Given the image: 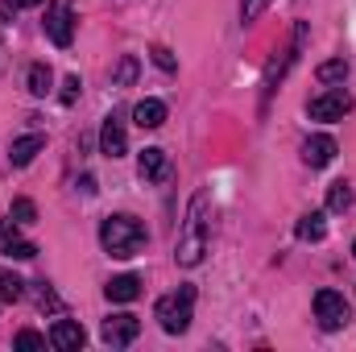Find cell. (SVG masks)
Here are the masks:
<instances>
[{
	"label": "cell",
	"mask_w": 356,
	"mask_h": 352,
	"mask_svg": "<svg viewBox=\"0 0 356 352\" xmlns=\"http://www.w3.org/2000/svg\"><path fill=\"white\" fill-rule=\"evenodd\" d=\"M348 112H353V95L344 88H327L323 95H315L307 104V116L311 120H344Z\"/></svg>",
	"instance_id": "cell-7"
},
{
	"label": "cell",
	"mask_w": 356,
	"mask_h": 352,
	"mask_svg": "<svg viewBox=\"0 0 356 352\" xmlns=\"http://www.w3.org/2000/svg\"><path fill=\"white\" fill-rule=\"evenodd\" d=\"M353 253H356V245H353Z\"/></svg>",
	"instance_id": "cell-30"
},
{
	"label": "cell",
	"mask_w": 356,
	"mask_h": 352,
	"mask_svg": "<svg viewBox=\"0 0 356 352\" xmlns=\"http://www.w3.org/2000/svg\"><path fill=\"white\" fill-rule=\"evenodd\" d=\"M133 120H137L141 129H162V125H166V104H162V99H141V104L133 108Z\"/></svg>",
	"instance_id": "cell-16"
},
{
	"label": "cell",
	"mask_w": 356,
	"mask_h": 352,
	"mask_svg": "<svg viewBox=\"0 0 356 352\" xmlns=\"http://www.w3.org/2000/svg\"><path fill=\"white\" fill-rule=\"evenodd\" d=\"M336 154H340V145L327 137V133H319V137H307V145H302V162L307 166H332L336 162Z\"/></svg>",
	"instance_id": "cell-11"
},
{
	"label": "cell",
	"mask_w": 356,
	"mask_h": 352,
	"mask_svg": "<svg viewBox=\"0 0 356 352\" xmlns=\"http://www.w3.org/2000/svg\"><path fill=\"white\" fill-rule=\"evenodd\" d=\"M315 319H319L323 332H340V328H348L353 311H348L344 294H336V290H319V294H315Z\"/></svg>",
	"instance_id": "cell-5"
},
{
	"label": "cell",
	"mask_w": 356,
	"mask_h": 352,
	"mask_svg": "<svg viewBox=\"0 0 356 352\" xmlns=\"http://www.w3.org/2000/svg\"><path fill=\"white\" fill-rule=\"evenodd\" d=\"M13 8H33V4H42V0H8Z\"/></svg>",
	"instance_id": "cell-29"
},
{
	"label": "cell",
	"mask_w": 356,
	"mask_h": 352,
	"mask_svg": "<svg viewBox=\"0 0 356 352\" xmlns=\"http://www.w3.org/2000/svg\"><path fill=\"white\" fill-rule=\"evenodd\" d=\"M137 170H141L145 182H166V178L175 175V170H170L166 150H145V154H141V162H137Z\"/></svg>",
	"instance_id": "cell-12"
},
{
	"label": "cell",
	"mask_w": 356,
	"mask_h": 352,
	"mask_svg": "<svg viewBox=\"0 0 356 352\" xmlns=\"http://www.w3.org/2000/svg\"><path fill=\"white\" fill-rule=\"evenodd\" d=\"M137 71H141V67H137V58H133V54H124V58L116 63V71H112V83H116V88H133V83H137Z\"/></svg>",
	"instance_id": "cell-19"
},
{
	"label": "cell",
	"mask_w": 356,
	"mask_h": 352,
	"mask_svg": "<svg viewBox=\"0 0 356 352\" xmlns=\"http://www.w3.org/2000/svg\"><path fill=\"white\" fill-rule=\"evenodd\" d=\"M315 79H319L323 88H332V83H344V79H348V63H344V58H332V63H323V67L315 71Z\"/></svg>",
	"instance_id": "cell-18"
},
{
	"label": "cell",
	"mask_w": 356,
	"mask_h": 352,
	"mask_svg": "<svg viewBox=\"0 0 356 352\" xmlns=\"http://www.w3.org/2000/svg\"><path fill=\"white\" fill-rule=\"evenodd\" d=\"M124 150H129V133H124L120 116H108L104 129H99V154H108V158H124Z\"/></svg>",
	"instance_id": "cell-10"
},
{
	"label": "cell",
	"mask_w": 356,
	"mask_h": 352,
	"mask_svg": "<svg viewBox=\"0 0 356 352\" xmlns=\"http://www.w3.org/2000/svg\"><path fill=\"white\" fill-rule=\"evenodd\" d=\"M42 150H46V137H42V133L17 137V141H13V150H8V162H13V166H29Z\"/></svg>",
	"instance_id": "cell-14"
},
{
	"label": "cell",
	"mask_w": 356,
	"mask_h": 352,
	"mask_svg": "<svg viewBox=\"0 0 356 352\" xmlns=\"http://www.w3.org/2000/svg\"><path fill=\"white\" fill-rule=\"evenodd\" d=\"M83 328L75 323V319H58L54 328H50V344L54 349H63V352H75V349H83Z\"/></svg>",
	"instance_id": "cell-13"
},
{
	"label": "cell",
	"mask_w": 356,
	"mask_h": 352,
	"mask_svg": "<svg viewBox=\"0 0 356 352\" xmlns=\"http://www.w3.org/2000/svg\"><path fill=\"white\" fill-rule=\"evenodd\" d=\"M21 294H25V282H21L17 273H0V298H4V303H17Z\"/></svg>",
	"instance_id": "cell-23"
},
{
	"label": "cell",
	"mask_w": 356,
	"mask_h": 352,
	"mask_svg": "<svg viewBox=\"0 0 356 352\" xmlns=\"http://www.w3.org/2000/svg\"><path fill=\"white\" fill-rule=\"evenodd\" d=\"M137 332H141V319L137 315H112V319H104V328H99V340L108 344V349H124V344H133L137 340Z\"/></svg>",
	"instance_id": "cell-8"
},
{
	"label": "cell",
	"mask_w": 356,
	"mask_h": 352,
	"mask_svg": "<svg viewBox=\"0 0 356 352\" xmlns=\"http://www.w3.org/2000/svg\"><path fill=\"white\" fill-rule=\"evenodd\" d=\"M154 319L162 323V332L182 336V332L191 328V319H195V286H178L175 294L158 298V307H154Z\"/></svg>",
	"instance_id": "cell-3"
},
{
	"label": "cell",
	"mask_w": 356,
	"mask_h": 352,
	"mask_svg": "<svg viewBox=\"0 0 356 352\" xmlns=\"http://www.w3.org/2000/svg\"><path fill=\"white\" fill-rule=\"evenodd\" d=\"M145 241H149V232H145V224L137 216H108L99 224V245L112 257H133Z\"/></svg>",
	"instance_id": "cell-1"
},
{
	"label": "cell",
	"mask_w": 356,
	"mask_h": 352,
	"mask_svg": "<svg viewBox=\"0 0 356 352\" xmlns=\"http://www.w3.org/2000/svg\"><path fill=\"white\" fill-rule=\"evenodd\" d=\"M46 33H50V42L54 46H71V38H75V0H50V8H46Z\"/></svg>",
	"instance_id": "cell-6"
},
{
	"label": "cell",
	"mask_w": 356,
	"mask_h": 352,
	"mask_svg": "<svg viewBox=\"0 0 356 352\" xmlns=\"http://www.w3.org/2000/svg\"><path fill=\"white\" fill-rule=\"evenodd\" d=\"M294 237L298 241H323L327 237V224H323V211H307L298 224H294Z\"/></svg>",
	"instance_id": "cell-17"
},
{
	"label": "cell",
	"mask_w": 356,
	"mask_h": 352,
	"mask_svg": "<svg viewBox=\"0 0 356 352\" xmlns=\"http://www.w3.org/2000/svg\"><path fill=\"white\" fill-rule=\"evenodd\" d=\"M149 54H154V63H158V67H162V71H178L175 54H170V50H166V46H154V50H149Z\"/></svg>",
	"instance_id": "cell-27"
},
{
	"label": "cell",
	"mask_w": 356,
	"mask_h": 352,
	"mask_svg": "<svg viewBox=\"0 0 356 352\" xmlns=\"http://www.w3.org/2000/svg\"><path fill=\"white\" fill-rule=\"evenodd\" d=\"M13 349H21V352H33V349H46V336H38V332H17V340H13Z\"/></svg>",
	"instance_id": "cell-25"
},
{
	"label": "cell",
	"mask_w": 356,
	"mask_h": 352,
	"mask_svg": "<svg viewBox=\"0 0 356 352\" xmlns=\"http://www.w3.org/2000/svg\"><path fill=\"white\" fill-rule=\"evenodd\" d=\"M104 294H108V303H133L141 294V278L137 273H120V278H112L104 286Z\"/></svg>",
	"instance_id": "cell-15"
},
{
	"label": "cell",
	"mask_w": 356,
	"mask_h": 352,
	"mask_svg": "<svg viewBox=\"0 0 356 352\" xmlns=\"http://www.w3.org/2000/svg\"><path fill=\"white\" fill-rule=\"evenodd\" d=\"M50 83H54L50 67H46V63H33V67H29V91H33V95H46Z\"/></svg>",
	"instance_id": "cell-21"
},
{
	"label": "cell",
	"mask_w": 356,
	"mask_h": 352,
	"mask_svg": "<svg viewBox=\"0 0 356 352\" xmlns=\"http://www.w3.org/2000/svg\"><path fill=\"white\" fill-rule=\"evenodd\" d=\"M17 224H33L38 220V207H33V199H13V211H8Z\"/></svg>",
	"instance_id": "cell-24"
},
{
	"label": "cell",
	"mask_w": 356,
	"mask_h": 352,
	"mask_svg": "<svg viewBox=\"0 0 356 352\" xmlns=\"http://www.w3.org/2000/svg\"><path fill=\"white\" fill-rule=\"evenodd\" d=\"M203 207H207V195H195L191 199V211H186V224H182V237H178L175 257L178 265H199L207 253V228H203Z\"/></svg>",
	"instance_id": "cell-2"
},
{
	"label": "cell",
	"mask_w": 356,
	"mask_h": 352,
	"mask_svg": "<svg viewBox=\"0 0 356 352\" xmlns=\"http://www.w3.org/2000/svg\"><path fill=\"white\" fill-rule=\"evenodd\" d=\"M33 298H38V307H42V311H54V315H63V303H58V294L50 290V282H38Z\"/></svg>",
	"instance_id": "cell-22"
},
{
	"label": "cell",
	"mask_w": 356,
	"mask_h": 352,
	"mask_svg": "<svg viewBox=\"0 0 356 352\" xmlns=\"http://www.w3.org/2000/svg\"><path fill=\"white\" fill-rule=\"evenodd\" d=\"M353 207V186L348 182H332L327 191V211H348Z\"/></svg>",
	"instance_id": "cell-20"
},
{
	"label": "cell",
	"mask_w": 356,
	"mask_h": 352,
	"mask_svg": "<svg viewBox=\"0 0 356 352\" xmlns=\"http://www.w3.org/2000/svg\"><path fill=\"white\" fill-rule=\"evenodd\" d=\"M269 8V0H241V21H257Z\"/></svg>",
	"instance_id": "cell-26"
},
{
	"label": "cell",
	"mask_w": 356,
	"mask_h": 352,
	"mask_svg": "<svg viewBox=\"0 0 356 352\" xmlns=\"http://www.w3.org/2000/svg\"><path fill=\"white\" fill-rule=\"evenodd\" d=\"M302 46H307V21H298L294 25V38H290V46L282 50V58L273 63L266 71V83H261V112L269 108V99H273V91H277V83H282V75L298 63V54H302Z\"/></svg>",
	"instance_id": "cell-4"
},
{
	"label": "cell",
	"mask_w": 356,
	"mask_h": 352,
	"mask_svg": "<svg viewBox=\"0 0 356 352\" xmlns=\"http://www.w3.org/2000/svg\"><path fill=\"white\" fill-rule=\"evenodd\" d=\"M79 88H83V83H79V75H71V79L63 83V104H75V99H79Z\"/></svg>",
	"instance_id": "cell-28"
},
{
	"label": "cell",
	"mask_w": 356,
	"mask_h": 352,
	"mask_svg": "<svg viewBox=\"0 0 356 352\" xmlns=\"http://www.w3.org/2000/svg\"><path fill=\"white\" fill-rule=\"evenodd\" d=\"M21 224L8 216V220H0V253L4 257H17V262H29V257H38V245L33 241H21V232H17Z\"/></svg>",
	"instance_id": "cell-9"
}]
</instances>
